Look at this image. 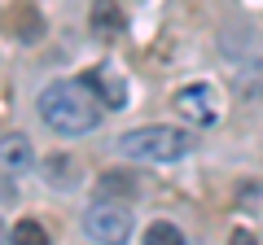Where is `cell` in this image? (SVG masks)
Returning <instances> with one entry per match:
<instances>
[{
  "label": "cell",
  "instance_id": "cell-8",
  "mask_svg": "<svg viewBox=\"0 0 263 245\" xmlns=\"http://www.w3.org/2000/svg\"><path fill=\"white\" fill-rule=\"evenodd\" d=\"M180 241H184V232L176 223H149V232H145V245H180Z\"/></svg>",
  "mask_w": 263,
  "mask_h": 245
},
{
  "label": "cell",
  "instance_id": "cell-12",
  "mask_svg": "<svg viewBox=\"0 0 263 245\" xmlns=\"http://www.w3.org/2000/svg\"><path fill=\"white\" fill-rule=\"evenodd\" d=\"M9 236H13V228L5 223V219H0V241H9Z\"/></svg>",
  "mask_w": 263,
  "mask_h": 245
},
{
  "label": "cell",
  "instance_id": "cell-1",
  "mask_svg": "<svg viewBox=\"0 0 263 245\" xmlns=\"http://www.w3.org/2000/svg\"><path fill=\"white\" fill-rule=\"evenodd\" d=\"M88 79H53L40 92V118L53 127L57 136H84L101 122V105L88 92Z\"/></svg>",
  "mask_w": 263,
  "mask_h": 245
},
{
  "label": "cell",
  "instance_id": "cell-10",
  "mask_svg": "<svg viewBox=\"0 0 263 245\" xmlns=\"http://www.w3.org/2000/svg\"><path fill=\"white\" fill-rule=\"evenodd\" d=\"M13 241H22V245H40V241H44V228H40L35 219H22V223L13 228Z\"/></svg>",
  "mask_w": 263,
  "mask_h": 245
},
{
  "label": "cell",
  "instance_id": "cell-7",
  "mask_svg": "<svg viewBox=\"0 0 263 245\" xmlns=\"http://www.w3.org/2000/svg\"><path fill=\"white\" fill-rule=\"evenodd\" d=\"M88 84L101 88V96L110 92V105H114V110H123V105H127V88H123L119 79L110 75V70H92V75H88Z\"/></svg>",
  "mask_w": 263,
  "mask_h": 245
},
{
  "label": "cell",
  "instance_id": "cell-5",
  "mask_svg": "<svg viewBox=\"0 0 263 245\" xmlns=\"http://www.w3.org/2000/svg\"><path fill=\"white\" fill-rule=\"evenodd\" d=\"M35 167V149H31L27 136H0V175L13 179V175H27V171Z\"/></svg>",
  "mask_w": 263,
  "mask_h": 245
},
{
  "label": "cell",
  "instance_id": "cell-3",
  "mask_svg": "<svg viewBox=\"0 0 263 245\" xmlns=\"http://www.w3.org/2000/svg\"><path fill=\"white\" fill-rule=\"evenodd\" d=\"M84 232L92 236V241L119 245V241H127V232H132V215L119 206V201H97V206H88V215H84Z\"/></svg>",
  "mask_w": 263,
  "mask_h": 245
},
{
  "label": "cell",
  "instance_id": "cell-11",
  "mask_svg": "<svg viewBox=\"0 0 263 245\" xmlns=\"http://www.w3.org/2000/svg\"><path fill=\"white\" fill-rule=\"evenodd\" d=\"M105 189H114V193H132L136 184H132V179H114V175H110V179H101V193H105Z\"/></svg>",
  "mask_w": 263,
  "mask_h": 245
},
{
  "label": "cell",
  "instance_id": "cell-6",
  "mask_svg": "<svg viewBox=\"0 0 263 245\" xmlns=\"http://www.w3.org/2000/svg\"><path fill=\"white\" fill-rule=\"evenodd\" d=\"M92 31H97V35H119V31H123L119 0H97V5H92Z\"/></svg>",
  "mask_w": 263,
  "mask_h": 245
},
{
  "label": "cell",
  "instance_id": "cell-2",
  "mask_svg": "<svg viewBox=\"0 0 263 245\" xmlns=\"http://www.w3.org/2000/svg\"><path fill=\"white\" fill-rule=\"evenodd\" d=\"M189 132L180 127H162V122H149V127H132V132L119 136V153L136 162H176L189 153Z\"/></svg>",
  "mask_w": 263,
  "mask_h": 245
},
{
  "label": "cell",
  "instance_id": "cell-9",
  "mask_svg": "<svg viewBox=\"0 0 263 245\" xmlns=\"http://www.w3.org/2000/svg\"><path fill=\"white\" fill-rule=\"evenodd\" d=\"M48 179L53 184H75V162H66V158H48Z\"/></svg>",
  "mask_w": 263,
  "mask_h": 245
},
{
  "label": "cell",
  "instance_id": "cell-4",
  "mask_svg": "<svg viewBox=\"0 0 263 245\" xmlns=\"http://www.w3.org/2000/svg\"><path fill=\"white\" fill-rule=\"evenodd\" d=\"M176 110H180V118L197 122V127H211V122L219 118L215 88H211V84H184V88L176 92Z\"/></svg>",
  "mask_w": 263,
  "mask_h": 245
}]
</instances>
